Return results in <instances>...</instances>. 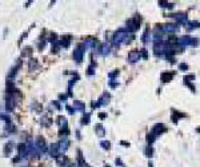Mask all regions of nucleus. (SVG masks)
I'll return each mask as SVG.
<instances>
[{"instance_id":"3","label":"nucleus","mask_w":200,"mask_h":167,"mask_svg":"<svg viewBox=\"0 0 200 167\" xmlns=\"http://www.w3.org/2000/svg\"><path fill=\"white\" fill-rule=\"evenodd\" d=\"M168 79L169 80L172 79V74H163V80L164 82H168Z\"/></svg>"},{"instance_id":"1","label":"nucleus","mask_w":200,"mask_h":167,"mask_svg":"<svg viewBox=\"0 0 200 167\" xmlns=\"http://www.w3.org/2000/svg\"><path fill=\"white\" fill-rule=\"evenodd\" d=\"M162 31L167 32V34H175L179 31V24H167V26H162Z\"/></svg>"},{"instance_id":"2","label":"nucleus","mask_w":200,"mask_h":167,"mask_svg":"<svg viewBox=\"0 0 200 167\" xmlns=\"http://www.w3.org/2000/svg\"><path fill=\"white\" fill-rule=\"evenodd\" d=\"M177 43L181 46H191V44H193V39L191 36H181L177 39Z\"/></svg>"}]
</instances>
